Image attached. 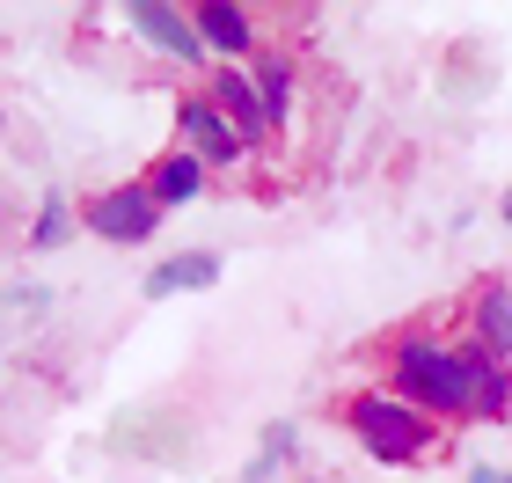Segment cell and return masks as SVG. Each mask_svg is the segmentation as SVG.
Returning <instances> with one entry per match:
<instances>
[{"label":"cell","mask_w":512,"mask_h":483,"mask_svg":"<svg viewBox=\"0 0 512 483\" xmlns=\"http://www.w3.org/2000/svg\"><path fill=\"white\" fill-rule=\"evenodd\" d=\"M388 396H403L410 410H425L432 425L469 418V374H461V344L439 330H403L388 344Z\"/></svg>","instance_id":"obj_1"},{"label":"cell","mask_w":512,"mask_h":483,"mask_svg":"<svg viewBox=\"0 0 512 483\" xmlns=\"http://www.w3.org/2000/svg\"><path fill=\"white\" fill-rule=\"evenodd\" d=\"M344 432L374 454V462L388 469H410V462H425V454L439 447V432L425 410H410L403 396H388V388H359V396H344Z\"/></svg>","instance_id":"obj_2"},{"label":"cell","mask_w":512,"mask_h":483,"mask_svg":"<svg viewBox=\"0 0 512 483\" xmlns=\"http://www.w3.org/2000/svg\"><path fill=\"white\" fill-rule=\"evenodd\" d=\"M81 227L96 242L110 249H139V242H154V227H161V205L147 191V176H132V183H110V191H96L81 205Z\"/></svg>","instance_id":"obj_3"},{"label":"cell","mask_w":512,"mask_h":483,"mask_svg":"<svg viewBox=\"0 0 512 483\" xmlns=\"http://www.w3.org/2000/svg\"><path fill=\"white\" fill-rule=\"evenodd\" d=\"M176 140H183V154H198L213 176H220V169H242V161H249L242 132L213 110V96H205V88H183V96H176Z\"/></svg>","instance_id":"obj_4"},{"label":"cell","mask_w":512,"mask_h":483,"mask_svg":"<svg viewBox=\"0 0 512 483\" xmlns=\"http://www.w3.org/2000/svg\"><path fill=\"white\" fill-rule=\"evenodd\" d=\"M125 30H132L139 44H154L161 59H176V66H205L198 22H191V8H176V0H132V8H125Z\"/></svg>","instance_id":"obj_5"},{"label":"cell","mask_w":512,"mask_h":483,"mask_svg":"<svg viewBox=\"0 0 512 483\" xmlns=\"http://www.w3.org/2000/svg\"><path fill=\"white\" fill-rule=\"evenodd\" d=\"M198 22V44H205V59H220V66H249L256 59V8H242V0H198L191 8Z\"/></svg>","instance_id":"obj_6"},{"label":"cell","mask_w":512,"mask_h":483,"mask_svg":"<svg viewBox=\"0 0 512 483\" xmlns=\"http://www.w3.org/2000/svg\"><path fill=\"white\" fill-rule=\"evenodd\" d=\"M205 96H213V110L242 132V147H249V154L271 140V118H264V103H256L249 66H205Z\"/></svg>","instance_id":"obj_7"},{"label":"cell","mask_w":512,"mask_h":483,"mask_svg":"<svg viewBox=\"0 0 512 483\" xmlns=\"http://www.w3.org/2000/svg\"><path fill=\"white\" fill-rule=\"evenodd\" d=\"M249 81H256V103H264L271 132H286V125H293V96H300V66H293V52H278V44H256Z\"/></svg>","instance_id":"obj_8"},{"label":"cell","mask_w":512,"mask_h":483,"mask_svg":"<svg viewBox=\"0 0 512 483\" xmlns=\"http://www.w3.org/2000/svg\"><path fill=\"white\" fill-rule=\"evenodd\" d=\"M220 249H176V257H161L154 271H147V301H176V293H213L220 286Z\"/></svg>","instance_id":"obj_9"},{"label":"cell","mask_w":512,"mask_h":483,"mask_svg":"<svg viewBox=\"0 0 512 483\" xmlns=\"http://www.w3.org/2000/svg\"><path fill=\"white\" fill-rule=\"evenodd\" d=\"M461 374H469V418L498 425L505 410H512V366H505V359H491L483 344L461 337Z\"/></svg>","instance_id":"obj_10"},{"label":"cell","mask_w":512,"mask_h":483,"mask_svg":"<svg viewBox=\"0 0 512 483\" xmlns=\"http://www.w3.org/2000/svg\"><path fill=\"white\" fill-rule=\"evenodd\" d=\"M469 344H483L491 359L512 366V286L505 279H483L469 293Z\"/></svg>","instance_id":"obj_11"},{"label":"cell","mask_w":512,"mask_h":483,"mask_svg":"<svg viewBox=\"0 0 512 483\" xmlns=\"http://www.w3.org/2000/svg\"><path fill=\"white\" fill-rule=\"evenodd\" d=\"M147 191H154V205H161V213H176V205H198L205 191H213V169H205L198 154L169 147V154H161L154 169H147Z\"/></svg>","instance_id":"obj_12"},{"label":"cell","mask_w":512,"mask_h":483,"mask_svg":"<svg viewBox=\"0 0 512 483\" xmlns=\"http://www.w3.org/2000/svg\"><path fill=\"white\" fill-rule=\"evenodd\" d=\"M74 227H81L74 198H66V191H44L37 213H30V235H22V249H30V257H52V249L74 242Z\"/></svg>","instance_id":"obj_13"},{"label":"cell","mask_w":512,"mask_h":483,"mask_svg":"<svg viewBox=\"0 0 512 483\" xmlns=\"http://www.w3.org/2000/svg\"><path fill=\"white\" fill-rule=\"evenodd\" d=\"M8 301H15L22 315H44V308H52V293H44V286H15V293H8Z\"/></svg>","instance_id":"obj_14"},{"label":"cell","mask_w":512,"mask_h":483,"mask_svg":"<svg viewBox=\"0 0 512 483\" xmlns=\"http://www.w3.org/2000/svg\"><path fill=\"white\" fill-rule=\"evenodd\" d=\"M469 483H505V469H491V462H476V469H469Z\"/></svg>","instance_id":"obj_15"},{"label":"cell","mask_w":512,"mask_h":483,"mask_svg":"<svg viewBox=\"0 0 512 483\" xmlns=\"http://www.w3.org/2000/svg\"><path fill=\"white\" fill-rule=\"evenodd\" d=\"M498 213H505V227H512V191H505V205H498Z\"/></svg>","instance_id":"obj_16"},{"label":"cell","mask_w":512,"mask_h":483,"mask_svg":"<svg viewBox=\"0 0 512 483\" xmlns=\"http://www.w3.org/2000/svg\"><path fill=\"white\" fill-rule=\"evenodd\" d=\"M505 483H512V469H505Z\"/></svg>","instance_id":"obj_17"}]
</instances>
